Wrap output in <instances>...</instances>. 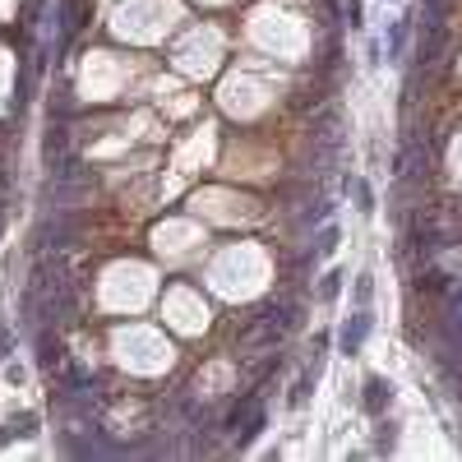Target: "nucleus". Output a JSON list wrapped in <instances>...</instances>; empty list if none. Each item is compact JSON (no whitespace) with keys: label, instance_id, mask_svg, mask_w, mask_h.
Returning <instances> with one entry per match:
<instances>
[{"label":"nucleus","instance_id":"obj_1","mask_svg":"<svg viewBox=\"0 0 462 462\" xmlns=\"http://www.w3.org/2000/svg\"><path fill=\"white\" fill-rule=\"evenodd\" d=\"M370 305H361V310H356V315H352V319H347V324H342V356H356V352H361V342H365V333H370Z\"/></svg>","mask_w":462,"mask_h":462},{"label":"nucleus","instance_id":"obj_2","mask_svg":"<svg viewBox=\"0 0 462 462\" xmlns=\"http://www.w3.org/2000/svg\"><path fill=\"white\" fill-rule=\"evenodd\" d=\"M365 411H370V416H379V411L388 407V402H393V384H388V379H365Z\"/></svg>","mask_w":462,"mask_h":462},{"label":"nucleus","instance_id":"obj_3","mask_svg":"<svg viewBox=\"0 0 462 462\" xmlns=\"http://www.w3.org/2000/svg\"><path fill=\"white\" fill-rule=\"evenodd\" d=\"M65 153H70V134H65V125H55V121H51V130H46V143H42V162L55 166Z\"/></svg>","mask_w":462,"mask_h":462},{"label":"nucleus","instance_id":"obj_4","mask_svg":"<svg viewBox=\"0 0 462 462\" xmlns=\"http://www.w3.org/2000/svg\"><path fill=\"white\" fill-rule=\"evenodd\" d=\"M444 42H449V28H444V23H440V28H430V37L421 42V55H416V60H421V65H435V60H440V51H444Z\"/></svg>","mask_w":462,"mask_h":462},{"label":"nucleus","instance_id":"obj_5","mask_svg":"<svg viewBox=\"0 0 462 462\" xmlns=\"http://www.w3.org/2000/svg\"><path fill=\"white\" fill-rule=\"evenodd\" d=\"M37 365H42V370H55V365H60V347H55L51 342V333H37Z\"/></svg>","mask_w":462,"mask_h":462},{"label":"nucleus","instance_id":"obj_6","mask_svg":"<svg viewBox=\"0 0 462 462\" xmlns=\"http://www.w3.org/2000/svg\"><path fill=\"white\" fill-rule=\"evenodd\" d=\"M55 23H60V37H70L79 28V0H60L55 5Z\"/></svg>","mask_w":462,"mask_h":462},{"label":"nucleus","instance_id":"obj_7","mask_svg":"<svg viewBox=\"0 0 462 462\" xmlns=\"http://www.w3.org/2000/svg\"><path fill=\"white\" fill-rule=\"evenodd\" d=\"M407 28H411V14L402 23H393V42H388V55H402V46H407Z\"/></svg>","mask_w":462,"mask_h":462},{"label":"nucleus","instance_id":"obj_8","mask_svg":"<svg viewBox=\"0 0 462 462\" xmlns=\"http://www.w3.org/2000/svg\"><path fill=\"white\" fill-rule=\"evenodd\" d=\"M352 185V194H356V204H361V213H374V194H370V185L365 180H347Z\"/></svg>","mask_w":462,"mask_h":462},{"label":"nucleus","instance_id":"obj_9","mask_svg":"<svg viewBox=\"0 0 462 462\" xmlns=\"http://www.w3.org/2000/svg\"><path fill=\"white\" fill-rule=\"evenodd\" d=\"M338 286H342V273H338V268H333V273H324V277H319V301H333V296H338Z\"/></svg>","mask_w":462,"mask_h":462},{"label":"nucleus","instance_id":"obj_10","mask_svg":"<svg viewBox=\"0 0 462 462\" xmlns=\"http://www.w3.org/2000/svg\"><path fill=\"white\" fill-rule=\"evenodd\" d=\"M315 250H319V254H333V250H338V227H324L319 241H315Z\"/></svg>","mask_w":462,"mask_h":462},{"label":"nucleus","instance_id":"obj_11","mask_svg":"<svg viewBox=\"0 0 462 462\" xmlns=\"http://www.w3.org/2000/svg\"><path fill=\"white\" fill-rule=\"evenodd\" d=\"M370 296H374V277L361 273V277H356V301H361V305H370Z\"/></svg>","mask_w":462,"mask_h":462},{"label":"nucleus","instance_id":"obj_12","mask_svg":"<svg viewBox=\"0 0 462 462\" xmlns=\"http://www.w3.org/2000/svg\"><path fill=\"white\" fill-rule=\"evenodd\" d=\"M315 374H319V370H315ZM315 374H305V379L291 388V407H305V397H310V379H315Z\"/></svg>","mask_w":462,"mask_h":462},{"label":"nucleus","instance_id":"obj_13","mask_svg":"<svg viewBox=\"0 0 462 462\" xmlns=\"http://www.w3.org/2000/svg\"><path fill=\"white\" fill-rule=\"evenodd\" d=\"M342 14H347V23L356 28V23H361V0H347V5H342Z\"/></svg>","mask_w":462,"mask_h":462},{"label":"nucleus","instance_id":"obj_14","mask_svg":"<svg viewBox=\"0 0 462 462\" xmlns=\"http://www.w3.org/2000/svg\"><path fill=\"white\" fill-rule=\"evenodd\" d=\"M5 352H10V333H5V324H0V361H5Z\"/></svg>","mask_w":462,"mask_h":462}]
</instances>
